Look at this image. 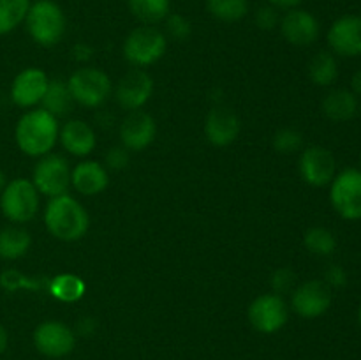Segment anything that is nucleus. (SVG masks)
<instances>
[{
  "label": "nucleus",
  "mask_w": 361,
  "mask_h": 360,
  "mask_svg": "<svg viewBox=\"0 0 361 360\" xmlns=\"http://www.w3.org/2000/svg\"><path fill=\"white\" fill-rule=\"evenodd\" d=\"M330 201L345 221L361 219V169L348 168L335 175L330 184Z\"/></svg>",
  "instance_id": "nucleus-6"
},
{
  "label": "nucleus",
  "mask_w": 361,
  "mask_h": 360,
  "mask_svg": "<svg viewBox=\"0 0 361 360\" xmlns=\"http://www.w3.org/2000/svg\"><path fill=\"white\" fill-rule=\"evenodd\" d=\"M30 233L20 226H7L0 229V258L2 260H18L30 249Z\"/></svg>",
  "instance_id": "nucleus-22"
},
{
  "label": "nucleus",
  "mask_w": 361,
  "mask_h": 360,
  "mask_svg": "<svg viewBox=\"0 0 361 360\" xmlns=\"http://www.w3.org/2000/svg\"><path fill=\"white\" fill-rule=\"evenodd\" d=\"M204 134L215 147L231 145L240 134V119L228 108H214L207 116Z\"/></svg>",
  "instance_id": "nucleus-18"
},
{
  "label": "nucleus",
  "mask_w": 361,
  "mask_h": 360,
  "mask_svg": "<svg viewBox=\"0 0 361 360\" xmlns=\"http://www.w3.org/2000/svg\"><path fill=\"white\" fill-rule=\"evenodd\" d=\"M169 0H129V9L141 23L155 25L169 14Z\"/></svg>",
  "instance_id": "nucleus-26"
},
{
  "label": "nucleus",
  "mask_w": 361,
  "mask_h": 360,
  "mask_svg": "<svg viewBox=\"0 0 361 360\" xmlns=\"http://www.w3.org/2000/svg\"><path fill=\"white\" fill-rule=\"evenodd\" d=\"M324 282L330 288H344L348 284V272L341 265H330L324 270Z\"/></svg>",
  "instance_id": "nucleus-35"
},
{
  "label": "nucleus",
  "mask_w": 361,
  "mask_h": 360,
  "mask_svg": "<svg viewBox=\"0 0 361 360\" xmlns=\"http://www.w3.org/2000/svg\"><path fill=\"white\" fill-rule=\"evenodd\" d=\"M358 97L351 88H335L328 92L323 99V113L331 122H348L358 113Z\"/></svg>",
  "instance_id": "nucleus-21"
},
{
  "label": "nucleus",
  "mask_w": 361,
  "mask_h": 360,
  "mask_svg": "<svg viewBox=\"0 0 361 360\" xmlns=\"http://www.w3.org/2000/svg\"><path fill=\"white\" fill-rule=\"evenodd\" d=\"M331 300H334V295H331L330 286L321 279H312L295 289L291 304L296 314L312 320V318L323 316L330 309Z\"/></svg>",
  "instance_id": "nucleus-12"
},
{
  "label": "nucleus",
  "mask_w": 361,
  "mask_h": 360,
  "mask_svg": "<svg viewBox=\"0 0 361 360\" xmlns=\"http://www.w3.org/2000/svg\"><path fill=\"white\" fill-rule=\"evenodd\" d=\"M49 279H32L23 275L18 270H4L0 274V286H2L6 292H16V289H42L48 288Z\"/></svg>",
  "instance_id": "nucleus-30"
},
{
  "label": "nucleus",
  "mask_w": 361,
  "mask_h": 360,
  "mask_svg": "<svg viewBox=\"0 0 361 360\" xmlns=\"http://www.w3.org/2000/svg\"><path fill=\"white\" fill-rule=\"evenodd\" d=\"M277 9H295L296 6L302 4V0H268Z\"/></svg>",
  "instance_id": "nucleus-37"
},
{
  "label": "nucleus",
  "mask_w": 361,
  "mask_h": 360,
  "mask_svg": "<svg viewBox=\"0 0 361 360\" xmlns=\"http://www.w3.org/2000/svg\"><path fill=\"white\" fill-rule=\"evenodd\" d=\"M49 80L44 71L28 67L14 78L11 85V99L20 108H32L42 101Z\"/></svg>",
  "instance_id": "nucleus-16"
},
{
  "label": "nucleus",
  "mask_w": 361,
  "mask_h": 360,
  "mask_svg": "<svg viewBox=\"0 0 361 360\" xmlns=\"http://www.w3.org/2000/svg\"><path fill=\"white\" fill-rule=\"evenodd\" d=\"M71 184L78 193L85 196H94L108 187V169L95 161H83L71 172Z\"/></svg>",
  "instance_id": "nucleus-19"
},
{
  "label": "nucleus",
  "mask_w": 361,
  "mask_h": 360,
  "mask_svg": "<svg viewBox=\"0 0 361 360\" xmlns=\"http://www.w3.org/2000/svg\"><path fill=\"white\" fill-rule=\"evenodd\" d=\"M48 292L60 302L73 304L78 302L87 292L83 279L78 277L76 274H59L49 279Z\"/></svg>",
  "instance_id": "nucleus-23"
},
{
  "label": "nucleus",
  "mask_w": 361,
  "mask_h": 360,
  "mask_svg": "<svg viewBox=\"0 0 361 360\" xmlns=\"http://www.w3.org/2000/svg\"><path fill=\"white\" fill-rule=\"evenodd\" d=\"M7 344H9V335H7L6 328L0 325V355L7 349Z\"/></svg>",
  "instance_id": "nucleus-41"
},
{
  "label": "nucleus",
  "mask_w": 361,
  "mask_h": 360,
  "mask_svg": "<svg viewBox=\"0 0 361 360\" xmlns=\"http://www.w3.org/2000/svg\"><path fill=\"white\" fill-rule=\"evenodd\" d=\"M120 138L123 147L129 150H143L155 138V120L140 109L130 112L120 127Z\"/></svg>",
  "instance_id": "nucleus-17"
},
{
  "label": "nucleus",
  "mask_w": 361,
  "mask_h": 360,
  "mask_svg": "<svg viewBox=\"0 0 361 360\" xmlns=\"http://www.w3.org/2000/svg\"><path fill=\"white\" fill-rule=\"evenodd\" d=\"M293 284H295V272L291 268H279L274 275H271V288L277 293H288L291 292Z\"/></svg>",
  "instance_id": "nucleus-34"
},
{
  "label": "nucleus",
  "mask_w": 361,
  "mask_h": 360,
  "mask_svg": "<svg viewBox=\"0 0 361 360\" xmlns=\"http://www.w3.org/2000/svg\"><path fill=\"white\" fill-rule=\"evenodd\" d=\"M25 25L37 44L55 46L62 41L66 34V14L62 7L53 0H37L28 7Z\"/></svg>",
  "instance_id": "nucleus-3"
},
{
  "label": "nucleus",
  "mask_w": 361,
  "mask_h": 360,
  "mask_svg": "<svg viewBox=\"0 0 361 360\" xmlns=\"http://www.w3.org/2000/svg\"><path fill=\"white\" fill-rule=\"evenodd\" d=\"M309 78L317 87H330L338 78V64L334 53L319 52L309 64Z\"/></svg>",
  "instance_id": "nucleus-24"
},
{
  "label": "nucleus",
  "mask_w": 361,
  "mask_h": 360,
  "mask_svg": "<svg viewBox=\"0 0 361 360\" xmlns=\"http://www.w3.org/2000/svg\"><path fill=\"white\" fill-rule=\"evenodd\" d=\"M32 184L41 194L49 198L67 194L71 186L69 162L62 155H44L34 168Z\"/></svg>",
  "instance_id": "nucleus-8"
},
{
  "label": "nucleus",
  "mask_w": 361,
  "mask_h": 360,
  "mask_svg": "<svg viewBox=\"0 0 361 360\" xmlns=\"http://www.w3.org/2000/svg\"><path fill=\"white\" fill-rule=\"evenodd\" d=\"M303 244L310 253L317 254V256H330L337 249V239L334 233L321 226L310 228L303 236Z\"/></svg>",
  "instance_id": "nucleus-29"
},
{
  "label": "nucleus",
  "mask_w": 361,
  "mask_h": 360,
  "mask_svg": "<svg viewBox=\"0 0 361 360\" xmlns=\"http://www.w3.org/2000/svg\"><path fill=\"white\" fill-rule=\"evenodd\" d=\"M129 164V154L126 148L115 147L106 154V166L111 169H122Z\"/></svg>",
  "instance_id": "nucleus-36"
},
{
  "label": "nucleus",
  "mask_w": 361,
  "mask_h": 360,
  "mask_svg": "<svg viewBox=\"0 0 361 360\" xmlns=\"http://www.w3.org/2000/svg\"><path fill=\"white\" fill-rule=\"evenodd\" d=\"M300 175L309 186L324 187L337 175V161L328 148L314 145L300 155Z\"/></svg>",
  "instance_id": "nucleus-11"
},
{
  "label": "nucleus",
  "mask_w": 361,
  "mask_h": 360,
  "mask_svg": "<svg viewBox=\"0 0 361 360\" xmlns=\"http://www.w3.org/2000/svg\"><path fill=\"white\" fill-rule=\"evenodd\" d=\"M34 346L41 355L48 359H62L69 355L76 346V335L73 328L62 321H42L34 330Z\"/></svg>",
  "instance_id": "nucleus-9"
},
{
  "label": "nucleus",
  "mask_w": 361,
  "mask_h": 360,
  "mask_svg": "<svg viewBox=\"0 0 361 360\" xmlns=\"http://www.w3.org/2000/svg\"><path fill=\"white\" fill-rule=\"evenodd\" d=\"M289 311L277 293H264L249 306V321L261 334H275L288 323Z\"/></svg>",
  "instance_id": "nucleus-10"
},
{
  "label": "nucleus",
  "mask_w": 361,
  "mask_h": 360,
  "mask_svg": "<svg viewBox=\"0 0 361 360\" xmlns=\"http://www.w3.org/2000/svg\"><path fill=\"white\" fill-rule=\"evenodd\" d=\"M281 32L288 42L295 46H309L319 37V21L305 9H288L281 18Z\"/></svg>",
  "instance_id": "nucleus-14"
},
{
  "label": "nucleus",
  "mask_w": 361,
  "mask_h": 360,
  "mask_svg": "<svg viewBox=\"0 0 361 360\" xmlns=\"http://www.w3.org/2000/svg\"><path fill=\"white\" fill-rule=\"evenodd\" d=\"M16 143L23 154L30 157H44L55 147L59 140V122L56 116L44 108L27 112L16 124Z\"/></svg>",
  "instance_id": "nucleus-1"
},
{
  "label": "nucleus",
  "mask_w": 361,
  "mask_h": 360,
  "mask_svg": "<svg viewBox=\"0 0 361 360\" xmlns=\"http://www.w3.org/2000/svg\"><path fill=\"white\" fill-rule=\"evenodd\" d=\"M358 321H360V325H361V304H360V309H358Z\"/></svg>",
  "instance_id": "nucleus-43"
},
{
  "label": "nucleus",
  "mask_w": 361,
  "mask_h": 360,
  "mask_svg": "<svg viewBox=\"0 0 361 360\" xmlns=\"http://www.w3.org/2000/svg\"><path fill=\"white\" fill-rule=\"evenodd\" d=\"M303 145V136L302 133H298L296 129H281L274 136V148L281 154H293V152H298Z\"/></svg>",
  "instance_id": "nucleus-31"
},
{
  "label": "nucleus",
  "mask_w": 361,
  "mask_h": 360,
  "mask_svg": "<svg viewBox=\"0 0 361 360\" xmlns=\"http://www.w3.org/2000/svg\"><path fill=\"white\" fill-rule=\"evenodd\" d=\"M92 49L85 44H76L74 46V59L76 60H87L90 59Z\"/></svg>",
  "instance_id": "nucleus-38"
},
{
  "label": "nucleus",
  "mask_w": 361,
  "mask_h": 360,
  "mask_svg": "<svg viewBox=\"0 0 361 360\" xmlns=\"http://www.w3.org/2000/svg\"><path fill=\"white\" fill-rule=\"evenodd\" d=\"M30 0H0V35H6L25 21Z\"/></svg>",
  "instance_id": "nucleus-28"
},
{
  "label": "nucleus",
  "mask_w": 361,
  "mask_h": 360,
  "mask_svg": "<svg viewBox=\"0 0 361 360\" xmlns=\"http://www.w3.org/2000/svg\"><path fill=\"white\" fill-rule=\"evenodd\" d=\"M351 92L356 97H361V69L356 71L351 78Z\"/></svg>",
  "instance_id": "nucleus-39"
},
{
  "label": "nucleus",
  "mask_w": 361,
  "mask_h": 360,
  "mask_svg": "<svg viewBox=\"0 0 361 360\" xmlns=\"http://www.w3.org/2000/svg\"><path fill=\"white\" fill-rule=\"evenodd\" d=\"M41 102L42 108L51 113L53 116H63L73 109L74 99L71 95L69 88H67V83L55 80L48 83V88H46V94Z\"/></svg>",
  "instance_id": "nucleus-25"
},
{
  "label": "nucleus",
  "mask_w": 361,
  "mask_h": 360,
  "mask_svg": "<svg viewBox=\"0 0 361 360\" xmlns=\"http://www.w3.org/2000/svg\"><path fill=\"white\" fill-rule=\"evenodd\" d=\"M328 44L341 56H361L360 14H345L335 20L328 30Z\"/></svg>",
  "instance_id": "nucleus-13"
},
{
  "label": "nucleus",
  "mask_w": 361,
  "mask_h": 360,
  "mask_svg": "<svg viewBox=\"0 0 361 360\" xmlns=\"http://www.w3.org/2000/svg\"><path fill=\"white\" fill-rule=\"evenodd\" d=\"M4 186H6V176H4V173H2V169H0V193H2V189H4Z\"/></svg>",
  "instance_id": "nucleus-42"
},
{
  "label": "nucleus",
  "mask_w": 361,
  "mask_h": 360,
  "mask_svg": "<svg viewBox=\"0 0 361 360\" xmlns=\"http://www.w3.org/2000/svg\"><path fill=\"white\" fill-rule=\"evenodd\" d=\"M166 30L176 41H185L190 35V32H192V27H190V21L185 16H182V14H168V18H166Z\"/></svg>",
  "instance_id": "nucleus-32"
},
{
  "label": "nucleus",
  "mask_w": 361,
  "mask_h": 360,
  "mask_svg": "<svg viewBox=\"0 0 361 360\" xmlns=\"http://www.w3.org/2000/svg\"><path fill=\"white\" fill-rule=\"evenodd\" d=\"M0 208L11 222H28L39 210V191L27 179H14L0 193Z\"/></svg>",
  "instance_id": "nucleus-4"
},
{
  "label": "nucleus",
  "mask_w": 361,
  "mask_h": 360,
  "mask_svg": "<svg viewBox=\"0 0 361 360\" xmlns=\"http://www.w3.org/2000/svg\"><path fill=\"white\" fill-rule=\"evenodd\" d=\"M360 169H361V159H360Z\"/></svg>",
  "instance_id": "nucleus-44"
},
{
  "label": "nucleus",
  "mask_w": 361,
  "mask_h": 360,
  "mask_svg": "<svg viewBox=\"0 0 361 360\" xmlns=\"http://www.w3.org/2000/svg\"><path fill=\"white\" fill-rule=\"evenodd\" d=\"M59 138L69 154L80 157H85L95 148L94 129L83 120H69L59 133Z\"/></svg>",
  "instance_id": "nucleus-20"
},
{
  "label": "nucleus",
  "mask_w": 361,
  "mask_h": 360,
  "mask_svg": "<svg viewBox=\"0 0 361 360\" xmlns=\"http://www.w3.org/2000/svg\"><path fill=\"white\" fill-rule=\"evenodd\" d=\"M207 9L215 20L236 23L249 13V0H207Z\"/></svg>",
  "instance_id": "nucleus-27"
},
{
  "label": "nucleus",
  "mask_w": 361,
  "mask_h": 360,
  "mask_svg": "<svg viewBox=\"0 0 361 360\" xmlns=\"http://www.w3.org/2000/svg\"><path fill=\"white\" fill-rule=\"evenodd\" d=\"M71 95L76 102L95 108L101 106L111 94V81L108 74L94 67H81L67 81Z\"/></svg>",
  "instance_id": "nucleus-7"
},
{
  "label": "nucleus",
  "mask_w": 361,
  "mask_h": 360,
  "mask_svg": "<svg viewBox=\"0 0 361 360\" xmlns=\"http://www.w3.org/2000/svg\"><path fill=\"white\" fill-rule=\"evenodd\" d=\"M152 92H154V81L148 76V73L141 69H133L118 81L115 95L123 109L136 112L141 106L147 104Z\"/></svg>",
  "instance_id": "nucleus-15"
},
{
  "label": "nucleus",
  "mask_w": 361,
  "mask_h": 360,
  "mask_svg": "<svg viewBox=\"0 0 361 360\" xmlns=\"http://www.w3.org/2000/svg\"><path fill=\"white\" fill-rule=\"evenodd\" d=\"M168 48L166 35L154 25L137 27L123 42V56L136 67H147L162 59Z\"/></svg>",
  "instance_id": "nucleus-5"
},
{
  "label": "nucleus",
  "mask_w": 361,
  "mask_h": 360,
  "mask_svg": "<svg viewBox=\"0 0 361 360\" xmlns=\"http://www.w3.org/2000/svg\"><path fill=\"white\" fill-rule=\"evenodd\" d=\"M78 327H80V334L90 335L92 332H94L95 323H94V320H88V318H85V320H80V325H78Z\"/></svg>",
  "instance_id": "nucleus-40"
},
{
  "label": "nucleus",
  "mask_w": 361,
  "mask_h": 360,
  "mask_svg": "<svg viewBox=\"0 0 361 360\" xmlns=\"http://www.w3.org/2000/svg\"><path fill=\"white\" fill-rule=\"evenodd\" d=\"M279 23H281V18H279L277 7L263 6L257 9L256 25L261 30H274Z\"/></svg>",
  "instance_id": "nucleus-33"
},
{
  "label": "nucleus",
  "mask_w": 361,
  "mask_h": 360,
  "mask_svg": "<svg viewBox=\"0 0 361 360\" xmlns=\"http://www.w3.org/2000/svg\"><path fill=\"white\" fill-rule=\"evenodd\" d=\"M44 224L55 239L74 242L87 233L90 219L81 203L69 194H62L49 200L44 212Z\"/></svg>",
  "instance_id": "nucleus-2"
}]
</instances>
